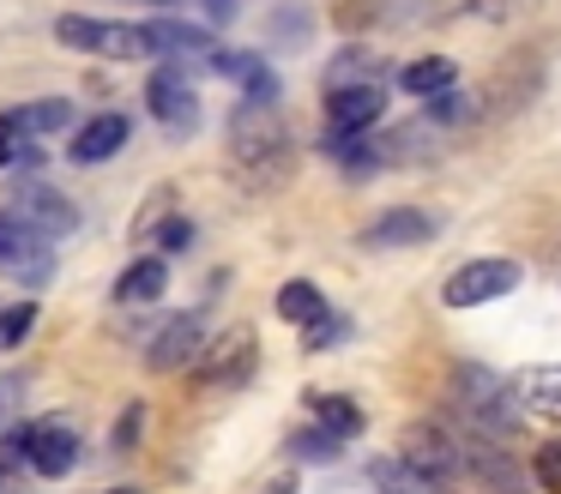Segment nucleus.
<instances>
[{
	"mask_svg": "<svg viewBox=\"0 0 561 494\" xmlns=\"http://www.w3.org/2000/svg\"><path fill=\"white\" fill-rule=\"evenodd\" d=\"M290 127H284L278 103H242L230 115V163L242 175V187H272V181L290 175Z\"/></svg>",
	"mask_w": 561,
	"mask_h": 494,
	"instance_id": "nucleus-1",
	"label": "nucleus"
},
{
	"mask_svg": "<svg viewBox=\"0 0 561 494\" xmlns=\"http://www.w3.org/2000/svg\"><path fill=\"white\" fill-rule=\"evenodd\" d=\"M507 398L519 404V416L561 422V361H531L507 380Z\"/></svg>",
	"mask_w": 561,
	"mask_h": 494,
	"instance_id": "nucleus-13",
	"label": "nucleus"
},
{
	"mask_svg": "<svg viewBox=\"0 0 561 494\" xmlns=\"http://www.w3.org/2000/svg\"><path fill=\"white\" fill-rule=\"evenodd\" d=\"M380 12H392L399 24H411V19H423V12H435V0H380Z\"/></svg>",
	"mask_w": 561,
	"mask_h": 494,
	"instance_id": "nucleus-35",
	"label": "nucleus"
},
{
	"mask_svg": "<svg viewBox=\"0 0 561 494\" xmlns=\"http://www.w3.org/2000/svg\"><path fill=\"white\" fill-rule=\"evenodd\" d=\"M55 43L79 48V55H103V60H151V31L146 24L91 19V12H61V19H55Z\"/></svg>",
	"mask_w": 561,
	"mask_h": 494,
	"instance_id": "nucleus-2",
	"label": "nucleus"
},
{
	"mask_svg": "<svg viewBox=\"0 0 561 494\" xmlns=\"http://www.w3.org/2000/svg\"><path fill=\"white\" fill-rule=\"evenodd\" d=\"M163 289H170V260H163V253H146V260H134L122 272L115 301H122V308H151V301H163Z\"/></svg>",
	"mask_w": 561,
	"mask_h": 494,
	"instance_id": "nucleus-17",
	"label": "nucleus"
},
{
	"mask_svg": "<svg viewBox=\"0 0 561 494\" xmlns=\"http://www.w3.org/2000/svg\"><path fill=\"white\" fill-rule=\"evenodd\" d=\"M146 108L163 120L170 133H187L194 127V115H199V96H194V79H187L175 60H163V67H151V79H146Z\"/></svg>",
	"mask_w": 561,
	"mask_h": 494,
	"instance_id": "nucleus-11",
	"label": "nucleus"
},
{
	"mask_svg": "<svg viewBox=\"0 0 561 494\" xmlns=\"http://www.w3.org/2000/svg\"><path fill=\"white\" fill-rule=\"evenodd\" d=\"M375 19H380V0H351V7L339 12L344 31H363V24H375Z\"/></svg>",
	"mask_w": 561,
	"mask_h": 494,
	"instance_id": "nucleus-33",
	"label": "nucleus"
},
{
	"mask_svg": "<svg viewBox=\"0 0 561 494\" xmlns=\"http://www.w3.org/2000/svg\"><path fill=\"white\" fill-rule=\"evenodd\" d=\"M25 151V139H19L13 115H0V169H13V157Z\"/></svg>",
	"mask_w": 561,
	"mask_h": 494,
	"instance_id": "nucleus-34",
	"label": "nucleus"
},
{
	"mask_svg": "<svg viewBox=\"0 0 561 494\" xmlns=\"http://www.w3.org/2000/svg\"><path fill=\"white\" fill-rule=\"evenodd\" d=\"M0 398H7V386H0ZM0 410H7V404H0Z\"/></svg>",
	"mask_w": 561,
	"mask_h": 494,
	"instance_id": "nucleus-39",
	"label": "nucleus"
},
{
	"mask_svg": "<svg viewBox=\"0 0 561 494\" xmlns=\"http://www.w3.org/2000/svg\"><path fill=\"white\" fill-rule=\"evenodd\" d=\"M440 235V217L428 211V205H392V211H380L375 223L363 229V248H423V241Z\"/></svg>",
	"mask_w": 561,
	"mask_h": 494,
	"instance_id": "nucleus-12",
	"label": "nucleus"
},
{
	"mask_svg": "<svg viewBox=\"0 0 561 494\" xmlns=\"http://www.w3.org/2000/svg\"><path fill=\"white\" fill-rule=\"evenodd\" d=\"M0 489H7V464H0Z\"/></svg>",
	"mask_w": 561,
	"mask_h": 494,
	"instance_id": "nucleus-38",
	"label": "nucleus"
},
{
	"mask_svg": "<svg viewBox=\"0 0 561 494\" xmlns=\"http://www.w3.org/2000/svg\"><path fill=\"white\" fill-rule=\"evenodd\" d=\"M199 349H206V313L187 308V313H170V320L151 332V344L139 361H146L151 374H175V368H187V361H199Z\"/></svg>",
	"mask_w": 561,
	"mask_h": 494,
	"instance_id": "nucleus-8",
	"label": "nucleus"
},
{
	"mask_svg": "<svg viewBox=\"0 0 561 494\" xmlns=\"http://www.w3.org/2000/svg\"><path fill=\"white\" fill-rule=\"evenodd\" d=\"M423 120H428L435 133H447V127H471V120H477V96L453 84V91L428 96V115H423Z\"/></svg>",
	"mask_w": 561,
	"mask_h": 494,
	"instance_id": "nucleus-25",
	"label": "nucleus"
},
{
	"mask_svg": "<svg viewBox=\"0 0 561 494\" xmlns=\"http://www.w3.org/2000/svg\"><path fill=\"white\" fill-rule=\"evenodd\" d=\"M380 157H387V169L435 163V157H440V133L428 127V120H416V127H392V133H380Z\"/></svg>",
	"mask_w": 561,
	"mask_h": 494,
	"instance_id": "nucleus-18",
	"label": "nucleus"
},
{
	"mask_svg": "<svg viewBox=\"0 0 561 494\" xmlns=\"http://www.w3.org/2000/svg\"><path fill=\"white\" fill-rule=\"evenodd\" d=\"M110 494H139V489H110Z\"/></svg>",
	"mask_w": 561,
	"mask_h": 494,
	"instance_id": "nucleus-37",
	"label": "nucleus"
},
{
	"mask_svg": "<svg viewBox=\"0 0 561 494\" xmlns=\"http://www.w3.org/2000/svg\"><path fill=\"white\" fill-rule=\"evenodd\" d=\"M25 464L37 470V476H67V470L79 464V428L73 422H31Z\"/></svg>",
	"mask_w": 561,
	"mask_h": 494,
	"instance_id": "nucleus-14",
	"label": "nucleus"
},
{
	"mask_svg": "<svg viewBox=\"0 0 561 494\" xmlns=\"http://www.w3.org/2000/svg\"><path fill=\"white\" fill-rule=\"evenodd\" d=\"M308 410H314V422L327 434H339V440H356V434L368 428L363 404H356L351 392H308Z\"/></svg>",
	"mask_w": 561,
	"mask_h": 494,
	"instance_id": "nucleus-20",
	"label": "nucleus"
},
{
	"mask_svg": "<svg viewBox=\"0 0 561 494\" xmlns=\"http://www.w3.org/2000/svg\"><path fill=\"white\" fill-rule=\"evenodd\" d=\"M0 272L31 284V289H43L55 277V241H43L37 229H25L7 205H0Z\"/></svg>",
	"mask_w": 561,
	"mask_h": 494,
	"instance_id": "nucleus-7",
	"label": "nucleus"
},
{
	"mask_svg": "<svg viewBox=\"0 0 561 494\" xmlns=\"http://www.w3.org/2000/svg\"><path fill=\"white\" fill-rule=\"evenodd\" d=\"M387 115V84H351V91H327V139H363Z\"/></svg>",
	"mask_w": 561,
	"mask_h": 494,
	"instance_id": "nucleus-10",
	"label": "nucleus"
},
{
	"mask_svg": "<svg viewBox=\"0 0 561 494\" xmlns=\"http://www.w3.org/2000/svg\"><path fill=\"white\" fill-rule=\"evenodd\" d=\"M320 313H327V296H320V284H308V277H290V284L278 289V320H290V325H314Z\"/></svg>",
	"mask_w": 561,
	"mask_h": 494,
	"instance_id": "nucleus-24",
	"label": "nucleus"
},
{
	"mask_svg": "<svg viewBox=\"0 0 561 494\" xmlns=\"http://www.w3.org/2000/svg\"><path fill=\"white\" fill-rule=\"evenodd\" d=\"M73 120H79V108L67 103V96H43V103H25V108H13V127H19V139H31V145H43V139H61V133H73Z\"/></svg>",
	"mask_w": 561,
	"mask_h": 494,
	"instance_id": "nucleus-16",
	"label": "nucleus"
},
{
	"mask_svg": "<svg viewBox=\"0 0 561 494\" xmlns=\"http://www.w3.org/2000/svg\"><path fill=\"white\" fill-rule=\"evenodd\" d=\"M7 211H13L25 229H37L43 241H61V235L79 229V205L43 175H19L13 187H7Z\"/></svg>",
	"mask_w": 561,
	"mask_h": 494,
	"instance_id": "nucleus-6",
	"label": "nucleus"
},
{
	"mask_svg": "<svg viewBox=\"0 0 561 494\" xmlns=\"http://www.w3.org/2000/svg\"><path fill=\"white\" fill-rule=\"evenodd\" d=\"M465 440V476H477L489 494H531V470L513 464L507 440H483V434H459Z\"/></svg>",
	"mask_w": 561,
	"mask_h": 494,
	"instance_id": "nucleus-9",
	"label": "nucleus"
},
{
	"mask_svg": "<svg viewBox=\"0 0 561 494\" xmlns=\"http://www.w3.org/2000/svg\"><path fill=\"white\" fill-rule=\"evenodd\" d=\"M139 434H146V404H127L122 416H115V434H110V452H115V458L139 452Z\"/></svg>",
	"mask_w": 561,
	"mask_h": 494,
	"instance_id": "nucleus-28",
	"label": "nucleus"
},
{
	"mask_svg": "<svg viewBox=\"0 0 561 494\" xmlns=\"http://www.w3.org/2000/svg\"><path fill=\"white\" fill-rule=\"evenodd\" d=\"M127 115H115V108H103V115H91L85 127H73V145H67V157H73L79 169H98V163H110L115 151L127 145Z\"/></svg>",
	"mask_w": 561,
	"mask_h": 494,
	"instance_id": "nucleus-15",
	"label": "nucleus"
},
{
	"mask_svg": "<svg viewBox=\"0 0 561 494\" xmlns=\"http://www.w3.org/2000/svg\"><path fill=\"white\" fill-rule=\"evenodd\" d=\"M260 494H296V470H278V476H272Z\"/></svg>",
	"mask_w": 561,
	"mask_h": 494,
	"instance_id": "nucleus-36",
	"label": "nucleus"
},
{
	"mask_svg": "<svg viewBox=\"0 0 561 494\" xmlns=\"http://www.w3.org/2000/svg\"><path fill=\"white\" fill-rule=\"evenodd\" d=\"M187 241H194V223H187V217H163V229H158V248H151V253H182Z\"/></svg>",
	"mask_w": 561,
	"mask_h": 494,
	"instance_id": "nucleus-32",
	"label": "nucleus"
},
{
	"mask_svg": "<svg viewBox=\"0 0 561 494\" xmlns=\"http://www.w3.org/2000/svg\"><path fill=\"white\" fill-rule=\"evenodd\" d=\"M453 84H459V60H447V55H416V60H404V67H399V91H411L416 103L453 91Z\"/></svg>",
	"mask_w": 561,
	"mask_h": 494,
	"instance_id": "nucleus-19",
	"label": "nucleus"
},
{
	"mask_svg": "<svg viewBox=\"0 0 561 494\" xmlns=\"http://www.w3.org/2000/svg\"><path fill=\"white\" fill-rule=\"evenodd\" d=\"M339 452H344V440H339V434H327L320 422L290 434V458H296V464H339Z\"/></svg>",
	"mask_w": 561,
	"mask_h": 494,
	"instance_id": "nucleus-26",
	"label": "nucleus"
},
{
	"mask_svg": "<svg viewBox=\"0 0 561 494\" xmlns=\"http://www.w3.org/2000/svg\"><path fill=\"white\" fill-rule=\"evenodd\" d=\"M327 151L339 157V175H351V181H368V175H380L387 169V157H380V139H327Z\"/></svg>",
	"mask_w": 561,
	"mask_h": 494,
	"instance_id": "nucleus-23",
	"label": "nucleus"
},
{
	"mask_svg": "<svg viewBox=\"0 0 561 494\" xmlns=\"http://www.w3.org/2000/svg\"><path fill=\"white\" fill-rule=\"evenodd\" d=\"M399 458H404L411 470H423L428 482H440V489L465 482V440L447 428V422H404Z\"/></svg>",
	"mask_w": 561,
	"mask_h": 494,
	"instance_id": "nucleus-5",
	"label": "nucleus"
},
{
	"mask_svg": "<svg viewBox=\"0 0 561 494\" xmlns=\"http://www.w3.org/2000/svg\"><path fill=\"white\" fill-rule=\"evenodd\" d=\"M31 325H37V301H13V308H0V349H13Z\"/></svg>",
	"mask_w": 561,
	"mask_h": 494,
	"instance_id": "nucleus-29",
	"label": "nucleus"
},
{
	"mask_svg": "<svg viewBox=\"0 0 561 494\" xmlns=\"http://www.w3.org/2000/svg\"><path fill=\"white\" fill-rule=\"evenodd\" d=\"M519 284H525L519 260H507V253H477V260H465L459 272H447L440 301H447L453 313H465V308H489V301L513 296Z\"/></svg>",
	"mask_w": 561,
	"mask_h": 494,
	"instance_id": "nucleus-3",
	"label": "nucleus"
},
{
	"mask_svg": "<svg viewBox=\"0 0 561 494\" xmlns=\"http://www.w3.org/2000/svg\"><path fill=\"white\" fill-rule=\"evenodd\" d=\"M525 470H531V489L537 494H561V440H543Z\"/></svg>",
	"mask_w": 561,
	"mask_h": 494,
	"instance_id": "nucleus-27",
	"label": "nucleus"
},
{
	"mask_svg": "<svg viewBox=\"0 0 561 494\" xmlns=\"http://www.w3.org/2000/svg\"><path fill=\"white\" fill-rule=\"evenodd\" d=\"M351 84H380V55H375V48L351 43V48H339V55H332L327 91H351Z\"/></svg>",
	"mask_w": 561,
	"mask_h": 494,
	"instance_id": "nucleus-21",
	"label": "nucleus"
},
{
	"mask_svg": "<svg viewBox=\"0 0 561 494\" xmlns=\"http://www.w3.org/2000/svg\"><path fill=\"white\" fill-rule=\"evenodd\" d=\"M368 482H375V494H447L440 482H428L423 470L404 464L399 452H392V458H375V464H368Z\"/></svg>",
	"mask_w": 561,
	"mask_h": 494,
	"instance_id": "nucleus-22",
	"label": "nucleus"
},
{
	"mask_svg": "<svg viewBox=\"0 0 561 494\" xmlns=\"http://www.w3.org/2000/svg\"><path fill=\"white\" fill-rule=\"evenodd\" d=\"M260 368V337L254 325H230L224 337H206V349H199L194 361V386H206V392H236V386H248Z\"/></svg>",
	"mask_w": 561,
	"mask_h": 494,
	"instance_id": "nucleus-4",
	"label": "nucleus"
},
{
	"mask_svg": "<svg viewBox=\"0 0 561 494\" xmlns=\"http://www.w3.org/2000/svg\"><path fill=\"white\" fill-rule=\"evenodd\" d=\"M344 332H351V320H344V313H332V308H327V313H320L314 325H308V337H302V344H308V349H314V356H320V349H327V344H339Z\"/></svg>",
	"mask_w": 561,
	"mask_h": 494,
	"instance_id": "nucleus-31",
	"label": "nucleus"
},
{
	"mask_svg": "<svg viewBox=\"0 0 561 494\" xmlns=\"http://www.w3.org/2000/svg\"><path fill=\"white\" fill-rule=\"evenodd\" d=\"M308 31H314L308 7H278V12H272V36H278V43H296V48H302Z\"/></svg>",
	"mask_w": 561,
	"mask_h": 494,
	"instance_id": "nucleus-30",
	"label": "nucleus"
}]
</instances>
